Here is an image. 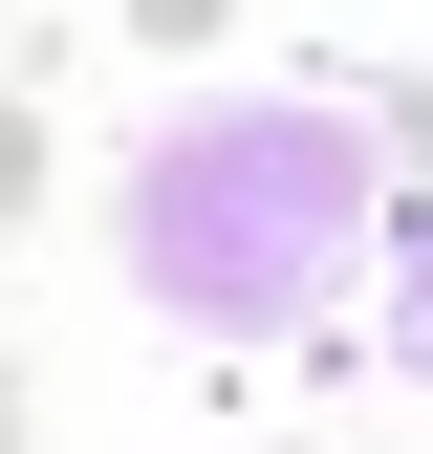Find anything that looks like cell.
I'll return each instance as SVG.
<instances>
[{"instance_id":"6da1fadb","label":"cell","mask_w":433,"mask_h":454,"mask_svg":"<svg viewBox=\"0 0 433 454\" xmlns=\"http://www.w3.org/2000/svg\"><path fill=\"white\" fill-rule=\"evenodd\" d=\"M108 260H130V303L195 325V347H303V325L390 260V152H368V108H303V87L174 108V130H130V174H108Z\"/></svg>"},{"instance_id":"7a4b0ae2","label":"cell","mask_w":433,"mask_h":454,"mask_svg":"<svg viewBox=\"0 0 433 454\" xmlns=\"http://www.w3.org/2000/svg\"><path fill=\"white\" fill-rule=\"evenodd\" d=\"M368 325H390V368L433 389V195H412V239H390V260H368Z\"/></svg>"},{"instance_id":"3957f363","label":"cell","mask_w":433,"mask_h":454,"mask_svg":"<svg viewBox=\"0 0 433 454\" xmlns=\"http://www.w3.org/2000/svg\"><path fill=\"white\" fill-rule=\"evenodd\" d=\"M22 195H43V130H22V108H0V216H22Z\"/></svg>"},{"instance_id":"277c9868","label":"cell","mask_w":433,"mask_h":454,"mask_svg":"<svg viewBox=\"0 0 433 454\" xmlns=\"http://www.w3.org/2000/svg\"><path fill=\"white\" fill-rule=\"evenodd\" d=\"M0 454H22V389H0Z\"/></svg>"}]
</instances>
